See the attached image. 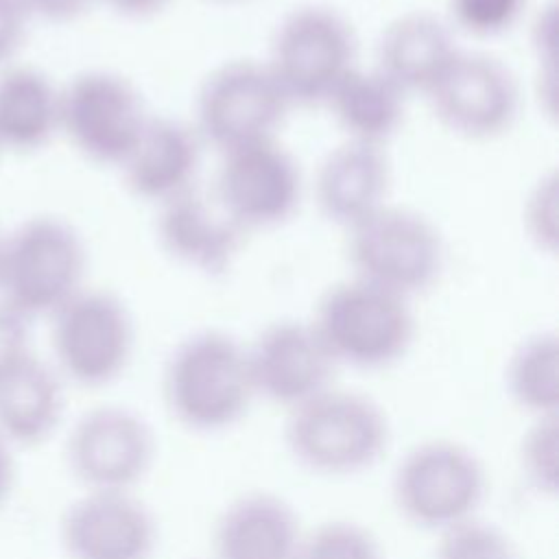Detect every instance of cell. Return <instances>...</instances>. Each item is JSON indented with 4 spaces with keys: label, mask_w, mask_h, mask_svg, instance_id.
Listing matches in <instances>:
<instances>
[{
    "label": "cell",
    "mask_w": 559,
    "mask_h": 559,
    "mask_svg": "<svg viewBox=\"0 0 559 559\" xmlns=\"http://www.w3.org/2000/svg\"><path fill=\"white\" fill-rule=\"evenodd\" d=\"M162 393L168 413L194 432L238 424L255 397L247 347L221 330L186 336L168 356Z\"/></svg>",
    "instance_id": "obj_1"
},
{
    "label": "cell",
    "mask_w": 559,
    "mask_h": 559,
    "mask_svg": "<svg viewBox=\"0 0 559 559\" xmlns=\"http://www.w3.org/2000/svg\"><path fill=\"white\" fill-rule=\"evenodd\" d=\"M391 439L380 404L358 391L328 386L288 411L284 441L293 459L321 476L373 467Z\"/></svg>",
    "instance_id": "obj_2"
},
{
    "label": "cell",
    "mask_w": 559,
    "mask_h": 559,
    "mask_svg": "<svg viewBox=\"0 0 559 559\" xmlns=\"http://www.w3.org/2000/svg\"><path fill=\"white\" fill-rule=\"evenodd\" d=\"M85 271L81 234L59 216H33L4 236L0 301L26 321L52 317L85 288Z\"/></svg>",
    "instance_id": "obj_3"
},
{
    "label": "cell",
    "mask_w": 559,
    "mask_h": 559,
    "mask_svg": "<svg viewBox=\"0 0 559 559\" xmlns=\"http://www.w3.org/2000/svg\"><path fill=\"white\" fill-rule=\"evenodd\" d=\"M310 323L334 362L356 369L397 362L415 334L408 299L358 277L330 286Z\"/></svg>",
    "instance_id": "obj_4"
},
{
    "label": "cell",
    "mask_w": 559,
    "mask_h": 559,
    "mask_svg": "<svg viewBox=\"0 0 559 559\" xmlns=\"http://www.w3.org/2000/svg\"><path fill=\"white\" fill-rule=\"evenodd\" d=\"M487 474L463 443L430 439L411 448L395 465L391 496L400 515L426 531H445L476 518Z\"/></svg>",
    "instance_id": "obj_5"
},
{
    "label": "cell",
    "mask_w": 559,
    "mask_h": 559,
    "mask_svg": "<svg viewBox=\"0 0 559 559\" xmlns=\"http://www.w3.org/2000/svg\"><path fill=\"white\" fill-rule=\"evenodd\" d=\"M347 236L354 277L404 299L428 290L443 269V238L417 210L386 203Z\"/></svg>",
    "instance_id": "obj_6"
},
{
    "label": "cell",
    "mask_w": 559,
    "mask_h": 559,
    "mask_svg": "<svg viewBox=\"0 0 559 559\" xmlns=\"http://www.w3.org/2000/svg\"><path fill=\"white\" fill-rule=\"evenodd\" d=\"M266 66L290 107L323 105L356 66L352 24L330 7H297L277 24Z\"/></svg>",
    "instance_id": "obj_7"
},
{
    "label": "cell",
    "mask_w": 559,
    "mask_h": 559,
    "mask_svg": "<svg viewBox=\"0 0 559 559\" xmlns=\"http://www.w3.org/2000/svg\"><path fill=\"white\" fill-rule=\"evenodd\" d=\"M197 135L223 153L273 140L290 103L266 61L234 59L214 68L197 94Z\"/></svg>",
    "instance_id": "obj_8"
},
{
    "label": "cell",
    "mask_w": 559,
    "mask_h": 559,
    "mask_svg": "<svg viewBox=\"0 0 559 559\" xmlns=\"http://www.w3.org/2000/svg\"><path fill=\"white\" fill-rule=\"evenodd\" d=\"M57 371L70 382L98 389L122 376L133 354V319L107 290L81 288L50 317Z\"/></svg>",
    "instance_id": "obj_9"
},
{
    "label": "cell",
    "mask_w": 559,
    "mask_h": 559,
    "mask_svg": "<svg viewBox=\"0 0 559 559\" xmlns=\"http://www.w3.org/2000/svg\"><path fill=\"white\" fill-rule=\"evenodd\" d=\"M135 85L109 70H85L61 87L59 131L94 164L118 166L148 122Z\"/></svg>",
    "instance_id": "obj_10"
},
{
    "label": "cell",
    "mask_w": 559,
    "mask_h": 559,
    "mask_svg": "<svg viewBox=\"0 0 559 559\" xmlns=\"http://www.w3.org/2000/svg\"><path fill=\"white\" fill-rule=\"evenodd\" d=\"M155 435L146 419L124 406L85 411L66 439L70 474L94 491H131L151 472Z\"/></svg>",
    "instance_id": "obj_11"
},
{
    "label": "cell",
    "mask_w": 559,
    "mask_h": 559,
    "mask_svg": "<svg viewBox=\"0 0 559 559\" xmlns=\"http://www.w3.org/2000/svg\"><path fill=\"white\" fill-rule=\"evenodd\" d=\"M212 192L245 231L266 229L297 210L301 173L295 157L273 138L223 153Z\"/></svg>",
    "instance_id": "obj_12"
},
{
    "label": "cell",
    "mask_w": 559,
    "mask_h": 559,
    "mask_svg": "<svg viewBox=\"0 0 559 559\" xmlns=\"http://www.w3.org/2000/svg\"><path fill=\"white\" fill-rule=\"evenodd\" d=\"M437 120L469 140L504 133L520 107V92L511 70L485 52L459 50L426 94Z\"/></svg>",
    "instance_id": "obj_13"
},
{
    "label": "cell",
    "mask_w": 559,
    "mask_h": 559,
    "mask_svg": "<svg viewBox=\"0 0 559 559\" xmlns=\"http://www.w3.org/2000/svg\"><path fill=\"white\" fill-rule=\"evenodd\" d=\"M255 395L295 408L332 386L336 362L310 321H275L247 347Z\"/></svg>",
    "instance_id": "obj_14"
},
{
    "label": "cell",
    "mask_w": 559,
    "mask_h": 559,
    "mask_svg": "<svg viewBox=\"0 0 559 559\" xmlns=\"http://www.w3.org/2000/svg\"><path fill=\"white\" fill-rule=\"evenodd\" d=\"M59 537L68 559H151L157 522L131 491L85 489L66 509Z\"/></svg>",
    "instance_id": "obj_15"
},
{
    "label": "cell",
    "mask_w": 559,
    "mask_h": 559,
    "mask_svg": "<svg viewBox=\"0 0 559 559\" xmlns=\"http://www.w3.org/2000/svg\"><path fill=\"white\" fill-rule=\"evenodd\" d=\"M245 234L214 192H205L197 183L159 205L157 240L162 249L197 273H225L238 258Z\"/></svg>",
    "instance_id": "obj_16"
},
{
    "label": "cell",
    "mask_w": 559,
    "mask_h": 559,
    "mask_svg": "<svg viewBox=\"0 0 559 559\" xmlns=\"http://www.w3.org/2000/svg\"><path fill=\"white\" fill-rule=\"evenodd\" d=\"M389 183L384 148L345 140L319 164L314 197L328 221L349 229L386 205Z\"/></svg>",
    "instance_id": "obj_17"
},
{
    "label": "cell",
    "mask_w": 559,
    "mask_h": 559,
    "mask_svg": "<svg viewBox=\"0 0 559 559\" xmlns=\"http://www.w3.org/2000/svg\"><path fill=\"white\" fill-rule=\"evenodd\" d=\"M201 140L173 118H148L135 146L120 164L127 188L142 201L166 203L194 186Z\"/></svg>",
    "instance_id": "obj_18"
},
{
    "label": "cell",
    "mask_w": 559,
    "mask_h": 559,
    "mask_svg": "<svg viewBox=\"0 0 559 559\" xmlns=\"http://www.w3.org/2000/svg\"><path fill=\"white\" fill-rule=\"evenodd\" d=\"M459 50L448 22L428 11H408L382 31L373 68L404 96H426Z\"/></svg>",
    "instance_id": "obj_19"
},
{
    "label": "cell",
    "mask_w": 559,
    "mask_h": 559,
    "mask_svg": "<svg viewBox=\"0 0 559 559\" xmlns=\"http://www.w3.org/2000/svg\"><path fill=\"white\" fill-rule=\"evenodd\" d=\"M299 518L271 491H249L231 500L214 524V559H297Z\"/></svg>",
    "instance_id": "obj_20"
},
{
    "label": "cell",
    "mask_w": 559,
    "mask_h": 559,
    "mask_svg": "<svg viewBox=\"0 0 559 559\" xmlns=\"http://www.w3.org/2000/svg\"><path fill=\"white\" fill-rule=\"evenodd\" d=\"M63 386L59 371L26 354L0 378V437L7 443L37 445L59 426Z\"/></svg>",
    "instance_id": "obj_21"
},
{
    "label": "cell",
    "mask_w": 559,
    "mask_h": 559,
    "mask_svg": "<svg viewBox=\"0 0 559 559\" xmlns=\"http://www.w3.org/2000/svg\"><path fill=\"white\" fill-rule=\"evenodd\" d=\"M61 87L31 66L0 70V151H35L59 131Z\"/></svg>",
    "instance_id": "obj_22"
},
{
    "label": "cell",
    "mask_w": 559,
    "mask_h": 559,
    "mask_svg": "<svg viewBox=\"0 0 559 559\" xmlns=\"http://www.w3.org/2000/svg\"><path fill=\"white\" fill-rule=\"evenodd\" d=\"M406 96L376 68L358 63L334 85L323 105L330 107L345 140L382 146L400 129Z\"/></svg>",
    "instance_id": "obj_23"
},
{
    "label": "cell",
    "mask_w": 559,
    "mask_h": 559,
    "mask_svg": "<svg viewBox=\"0 0 559 559\" xmlns=\"http://www.w3.org/2000/svg\"><path fill=\"white\" fill-rule=\"evenodd\" d=\"M504 382L511 400L531 417L559 413V338L555 332L526 336L509 356Z\"/></svg>",
    "instance_id": "obj_24"
},
{
    "label": "cell",
    "mask_w": 559,
    "mask_h": 559,
    "mask_svg": "<svg viewBox=\"0 0 559 559\" xmlns=\"http://www.w3.org/2000/svg\"><path fill=\"white\" fill-rule=\"evenodd\" d=\"M518 463L531 489L542 496L559 491V413L531 417L518 445Z\"/></svg>",
    "instance_id": "obj_25"
},
{
    "label": "cell",
    "mask_w": 559,
    "mask_h": 559,
    "mask_svg": "<svg viewBox=\"0 0 559 559\" xmlns=\"http://www.w3.org/2000/svg\"><path fill=\"white\" fill-rule=\"evenodd\" d=\"M297 559H384L373 533L358 522L330 520L301 535Z\"/></svg>",
    "instance_id": "obj_26"
},
{
    "label": "cell",
    "mask_w": 559,
    "mask_h": 559,
    "mask_svg": "<svg viewBox=\"0 0 559 559\" xmlns=\"http://www.w3.org/2000/svg\"><path fill=\"white\" fill-rule=\"evenodd\" d=\"M435 559H518L513 542L478 518L441 531Z\"/></svg>",
    "instance_id": "obj_27"
},
{
    "label": "cell",
    "mask_w": 559,
    "mask_h": 559,
    "mask_svg": "<svg viewBox=\"0 0 559 559\" xmlns=\"http://www.w3.org/2000/svg\"><path fill=\"white\" fill-rule=\"evenodd\" d=\"M559 179L557 173L539 177L524 201V229L546 253H555L559 240Z\"/></svg>",
    "instance_id": "obj_28"
},
{
    "label": "cell",
    "mask_w": 559,
    "mask_h": 559,
    "mask_svg": "<svg viewBox=\"0 0 559 559\" xmlns=\"http://www.w3.org/2000/svg\"><path fill=\"white\" fill-rule=\"evenodd\" d=\"M526 0H450L452 22L476 37L500 35L511 28Z\"/></svg>",
    "instance_id": "obj_29"
},
{
    "label": "cell",
    "mask_w": 559,
    "mask_h": 559,
    "mask_svg": "<svg viewBox=\"0 0 559 559\" xmlns=\"http://www.w3.org/2000/svg\"><path fill=\"white\" fill-rule=\"evenodd\" d=\"M33 17L22 0H0V70L11 66L26 41Z\"/></svg>",
    "instance_id": "obj_30"
},
{
    "label": "cell",
    "mask_w": 559,
    "mask_h": 559,
    "mask_svg": "<svg viewBox=\"0 0 559 559\" xmlns=\"http://www.w3.org/2000/svg\"><path fill=\"white\" fill-rule=\"evenodd\" d=\"M26 354H31L28 321L0 301V378Z\"/></svg>",
    "instance_id": "obj_31"
},
{
    "label": "cell",
    "mask_w": 559,
    "mask_h": 559,
    "mask_svg": "<svg viewBox=\"0 0 559 559\" xmlns=\"http://www.w3.org/2000/svg\"><path fill=\"white\" fill-rule=\"evenodd\" d=\"M33 20L46 22H72L90 11L96 0H22Z\"/></svg>",
    "instance_id": "obj_32"
},
{
    "label": "cell",
    "mask_w": 559,
    "mask_h": 559,
    "mask_svg": "<svg viewBox=\"0 0 559 559\" xmlns=\"http://www.w3.org/2000/svg\"><path fill=\"white\" fill-rule=\"evenodd\" d=\"M96 2L105 4L109 11H114L122 17L142 20V17H153L159 11H164L170 0H96Z\"/></svg>",
    "instance_id": "obj_33"
},
{
    "label": "cell",
    "mask_w": 559,
    "mask_h": 559,
    "mask_svg": "<svg viewBox=\"0 0 559 559\" xmlns=\"http://www.w3.org/2000/svg\"><path fill=\"white\" fill-rule=\"evenodd\" d=\"M11 480H13V459L7 441L0 437V504L11 489Z\"/></svg>",
    "instance_id": "obj_34"
},
{
    "label": "cell",
    "mask_w": 559,
    "mask_h": 559,
    "mask_svg": "<svg viewBox=\"0 0 559 559\" xmlns=\"http://www.w3.org/2000/svg\"><path fill=\"white\" fill-rule=\"evenodd\" d=\"M2 245H4V236H0V262H2Z\"/></svg>",
    "instance_id": "obj_35"
},
{
    "label": "cell",
    "mask_w": 559,
    "mask_h": 559,
    "mask_svg": "<svg viewBox=\"0 0 559 559\" xmlns=\"http://www.w3.org/2000/svg\"><path fill=\"white\" fill-rule=\"evenodd\" d=\"M212 2H240V0H212Z\"/></svg>",
    "instance_id": "obj_36"
}]
</instances>
